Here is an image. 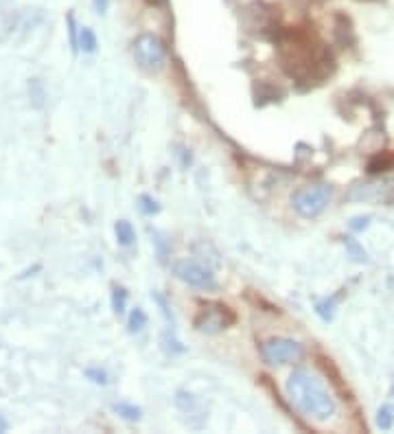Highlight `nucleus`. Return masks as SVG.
Wrapping results in <instances>:
<instances>
[{
	"label": "nucleus",
	"instance_id": "f257e3e1",
	"mask_svg": "<svg viewBox=\"0 0 394 434\" xmlns=\"http://www.w3.org/2000/svg\"><path fill=\"white\" fill-rule=\"evenodd\" d=\"M283 68L298 82H322L333 70V55L322 46H311L303 37H291L281 44Z\"/></svg>",
	"mask_w": 394,
	"mask_h": 434
},
{
	"label": "nucleus",
	"instance_id": "f03ea898",
	"mask_svg": "<svg viewBox=\"0 0 394 434\" xmlns=\"http://www.w3.org/2000/svg\"><path fill=\"white\" fill-rule=\"evenodd\" d=\"M287 397L293 404V408H298L307 419L313 421H326L331 419L338 406L335 399L329 395V390L322 386L318 378H313L311 373L298 368L289 375V380L285 384Z\"/></svg>",
	"mask_w": 394,
	"mask_h": 434
},
{
	"label": "nucleus",
	"instance_id": "7ed1b4c3",
	"mask_svg": "<svg viewBox=\"0 0 394 434\" xmlns=\"http://www.w3.org/2000/svg\"><path fill=\"white\" fill-rule=\"evenodd\" d=\"M134 59L147 73L163 70L167 64L165 42L155 33H141L134 39Z\"/></svg>",
	"mask_w": 394,
	"mask_h": 434
},
{
	"label": "nucleus",
	"instance_id": "20e7f679",
	"mask_svg": "<svg viewBox=\"0 0 394 434\" xmlns=\"http://www.w3.org/2000/svg\"><path fill=\"white\" fill-rule=\"evenodd\" d=\"M333 191L326 185H313V187H303L298 191H293L291 195V206L300 217L313 220L318 217L329 204H331Z\"/></svg>",
	"mask_w": 394,
	"mask_h": 434
},
{
	"label": "nucleus",
	"instance_id": "39448f33",
	"mask_svg": "<svg viewBox=\"0 0 394 434\" xmlns=\"http://www.w3.org/2000/svg\"><path fill=\"white\" fill-rule=\"evenodd\" d=\"M261 355L267 364L283 366V364H293V362L303 360L305 349L300 342H296L291 338H272L261 345Z\"/></svg>",
	"mask_w": 394,
	"mask_h": 434
},
{
	"label": "nucleus",
	"instance_id": "423d86ee",
	"mask_svg": "<svg viewBox=\"0 0 394 434\" xmlns=\"http://www.w3.org/2000/svg\"><path fill=\"white\" fill-rule=\"evenodd\" d=\"M173 274L180 279L182 283L195 287V290H215L217 287V281H215V274L210 272V268L197 264V261H191V259H182L173 266Z\"/></svg>",
	"mask_w": 394,
	"mask_h": 434
},
{
	"label": "nucleus",
	"instance_id": "0eeeda50",
	"mask_svg": "<svg viewBox=\"0 0 394 434\" xmlns=\"http://www.w3.org/2000/svg\"><path fill=\"white\" fill-rule=\"evenodd\" d=\"M234 323V314L226 305H206L195 316V329L202 333H220Z\"/></svg>",
	"mask_w": 394,
	"mask_h": 434
},
{
	"label": "nucleus",
	"instance_id": "6e6552de",
	"mask_svg": "<svg viewBox=\"0 0 394 434\" xmlns=\"http://www.w3.org/2000/svg\"><path fill=\"white\" fill-rule=\"evenodd\" d=\"M394 180H383L377 185H357L348 193V200H392Z\"/></svg>",
	"mask_w": 394,
	"mask_h": 434
},
{
	"label": "nucleus",
	"instance_id": "1a4fd4ad",
	"mask_svg": "<svg viewBox=\"0 0 394 434\" xmlns=\"http://www.w3.org/2000/svg\"><path fill=\"white\" fill-rule=\"evenodd\" d=\"M114 232H116V242L121 244V246H125V248H129L134 244V240H136L134 226L127 220H118L114 224Z\"/></svg>",
	"mask_w": 394,
	"mask_h": 434
},
{
	"label": "nucleus",
	"instance_id": "9d476101",
	"mask_svg": "<svg viewBox=\"0 0 394 434\" xmlns=\"http://www.w3.org/2000/svg\"><path fill=\"white\" fill-rule=\"evenodd\" d=\"M112 408H114V412L118 414V417L125 419V421H141V419H143V410L138 408V406H134V404L118 402V404H114Z\"/></svg>",
	"mask_w": 394,
	"mask_h": 434
},
{
	"label": "nucleus",
	"instance_id": "9b49d317",
	"mask_svg": "<svg viewBox=\"0 0 394 434\" xmlns=\"http://www.w3.org/2000/svg\"><path fill=\"white\" fill-rule=\"evenodd\" d=\"M99 42H96V35L90 27H82L79 29V51H84L88 55H92L96 51Z\"/></svg>",
	"mask_w": 394,
	"mask_h": 434
},
{
	"label": "nucleus",
	"instance_id": "f8f14e48",
	"mask_svg": "<svg viewBox=\"0 0 394 434\" xmlns=\"http://www.w3.org/2000/svg\"><path fill=\"white\" fill-rule=\"evenodd\" d=\"M147 327V314L141 309V307H136L129 311V318H127V329L129 333H138V331H143Z\"/></svg>",
	"mask_w": 394,
	"mask_h": 434
},
{
	"label": "nucleus",
	"instance_id": "ddd939ff",
	"mask_svg": "<svg viewBox=\"0 0 394 434\" xmlns=\"http://www.w3.org/2000/svg\"><path fill=\"white\" fill-rule=\"evenodd\" d=\"M125 307H127V290L116 285L112 290V309H114V314L121 316V314H125Z\"/></svg>",
	"mask_w": 394,
	"mask_h": 434
},
{
	"label": "nucleus",
	"instance_id": "4468645a",
	"mask_svg": "<svg viewBox=\"0 0 394 434\" xmlns=\"http://www.w3.org/2000/svg\"><path fill=\"white\" fill-rule=\"evenodd\" d=\"M377 428L379 430H390L392 426H394V410H392V406H381L379 408V412H377Z\"/></svg>",
	"mask_w": 394,
	"mask_h": 434
},
{
	"label": "nucleus",
	"instance_id": "2eb2a0df",
	"mask_svg": "<svg viewBox=\"0 0 394 434\" xmlns=\"http://www.w3.org/2000/svg\"><path fill=\"white\" fill-rule=\"evenodd\" d=\"M346 248H348V252H350V256L355 261H360V264H368V254H366V250L352 240V237H346Z\"/></svg>",
	"mask_w": 394,
	"mask_h": 434
},
{
	"label": "nucleus",
	"instance_id": "dca6fc26",
	"mask_svg": "<svg viewBox=\"0 0 394 434\" xmlns=\"http://www.w3.org/2000/svg\"><path fill=\"white\" fill-rule=\"evenodd\" d=\"M315 311H318V316L322 321H333V316H335V299H324L320 301L318 305H315Z\"/></svg>",
	"mask_w": 394,
	"mask_h": 434
},
{
	"label": "nucleus",
	"instance_id": "f3484780",
	"mask_svg": "<svg viewBox=\"0 0 394 434\" xmlns=\"http://www.w3.org/2000/svg\"><path fill=\"white\" fill-rule=\"evenodd\" d=\"M29 92H31V99L35 101V106H37V108L42 106V101H44L46 92H44V86H42V82H39V79H31V84H29Z\"/></svg>",
	"mask_w": 394,
	"mask_h": 434
},
{
	"label": "nucleus",
	"instance_id": "a211bd4d",
	"mask_svg": "<svg viewBox=\"0 0 394 434\" xmlns=\"http://www.w3.org/2000/svg\"><path fill=\"white\" fill-rule=\"evenodd\" d=\"M86 378H88L90 382H94V384H101V386L108 384V373H106L103 368H99V366L86 368Z\"/></svg>",
	"mask_w": 394,
	"mask_h": 434
},
{
	"label": "nucleus",
	"instance_id": "6ab92c4d",
	"mask_svg": "<svg viewBox=\"0 0 394 434\" xmlns=\"http://www.w3.org/2000/svg\"><path fill=\"white\" fill-rule=\"evenodd\" d=\"M66 23H68V33H70V46H72V53H79V31H77V23H75V16H72V13H68Z\"/></svg>",
	"mask_w": 394,
	"mask_h": 434
},
{
	"label": "nucleus",
	"instance_id": "aec40b11",
	"mask_svg": "<svg viewBox=\"0 0 394 434\" xmlns=\"http://www.w3.org/2000/svg\"><path fill=\"white\" fill-rule=\"evenodd\" d=\"M163 345H165V351H169V353H182L184 351V347H180V340L169 331L163 335Z\"/></svg>",
	"mask_w": 394,
	"mask_h": 434
},
{
	"label": "nucleus",
	"instance_id": "412c9836",
	"mask_svg": "<svg viewBox=\"0 0 394 434\" xmlns=\"http://www.w3.org/2000/svg\"><path fill=\"white\" fill-rule=\"evenodd\" d=\"M141 211L145 215H155L158 211H160V204H158L151 195H141Z\"/></svg>",
	"mask_w": 394,
	"mask_h": 434
},
{
	"label": "nucleus",
	"instance_id": "4be33fe9",
	"mask_svg": "<svg viewBox=\"0 0 394 434\" xmlns=\"http://www.w3.org/2000/svg\"><path fill=\"white\" fill-rule=\"evenodd\" d=\"M370 220H372L370 215H360V217H352L348 226H350L352 232H362V230H366L370 226Z\"/></svg>",
	"mask_w": 394,
	"mask_h": 434
},
{
	"label": "nucleus",
	"instance_id": "5701e85b",
	"mask_svg": "<svg viewBox=\"0 0 394 434\" xmlns=\"http://www.w3.org/2000/svg\"><path fill=\"white\" fill-rule=\"evenodd\" d=\"M92 7L99 16H106L110 9V0H92Z\"/></svg>",
	"mask_w": 394,
	"mask_h": 434
},
{
	"label": "nucleus",
	"instance_id": "b1692460",
	"mask_svg": "<svg viewBox=\"0 0 394 434\" xmlns=\"http://www.w3.org/2000/svg\"><path fill=\"white\" fill-rule=\"evenodd\" d=\"M7 428H9L7 419L3 417V414H0V434H3V432H7Z\"/></svg>",
	"mask_w": 394,
	"mask_h": 434
},
{
	"label": "nucleus",
	"instance_id": "393cba45",
	"mask_svg": "<svg viewBox=\"0 0 394 434\" xmlns=\"http://www.w3.org/2000/svg\"><path fill=\"white\" fill-rule=\"evenodd\" d=\"M392 395H394V388H392Z\"/></svg>",
	"mask_w": 394,
	"mask_h": 434
}]
</instances>
